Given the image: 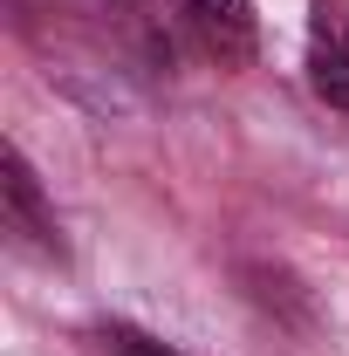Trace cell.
<instances>
[{"mask_svg": "<svg viewBox=\"0 0 349 356\" xmlns=\"http://www.w3.org/2000/svg\"><path fill=\"white\" fill-rule=\"evenodd\" d=\"M308 83L329 110H349V7L315 0L308 14Z\"/></svg>", "mask_w": 349, "mask_h": 356, "instance_id": "7a4b0ae2", "label": "cell"}, {"mask_svg": "<svg viewBox=\"0 0 349 356\" xmlns=\"http://www.w3.org/2000/svg\"><path fill=\"white\" fill-rule=\"evenodd\" d=\"M199 48L213 55L219 69H247L254 48H261V21H254V0H178Z\"/></svg>", "mask_w": 349, "mask_h": 356, "instance_id": "6da1fadb", "label": "cell"}, {"mask_svg": "<svg viewBox=\"0 0 349 356\" xmlns=\"http://www.w3.org/2000/svg\"><path fill=\"white\" fill-rule=\"evenodd\" d=\"M0 199H7V220L21 226L42 254H62V233H55V213H48L42 185H35V165L21 158V144H7V158H0Z\"/></svg>", "mask_w": 349, "mask_h": 356, "instance_id": "3957f363", "label": "cell"}, {"mask_svg": "<svg viewBox=\"0 0 349 356\" xmlns=\"http://www.w3.org/2000/svg\"><path fill=\"white\" fill-rule=\"evenodd\" d=\"M96 343H103V356H185V350H172V343H158V336L131 329V322H110Z\"/></svg>", "mask_w": 349, "mask_h": 356, "instance_id": "277c9868", "label": "cell"}]
</instances>
